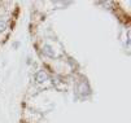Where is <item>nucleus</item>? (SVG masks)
<instances>
[{
	"mask_svg": "<svg viewBox=\"0 0 131 123\" xmlns=\"http://www.w3.org/2000/svg\"><path fill=\"white\" fill-rule=\"evenodd\" d=\"M4 29H5V23L4 22H0V31L4 30Z\"/></svg>",
	"mask_w": 131,
	"mask_h": 123,
	"instance_id": "f257e3e1",
	"label": "nucleus"
}]
</instances>
